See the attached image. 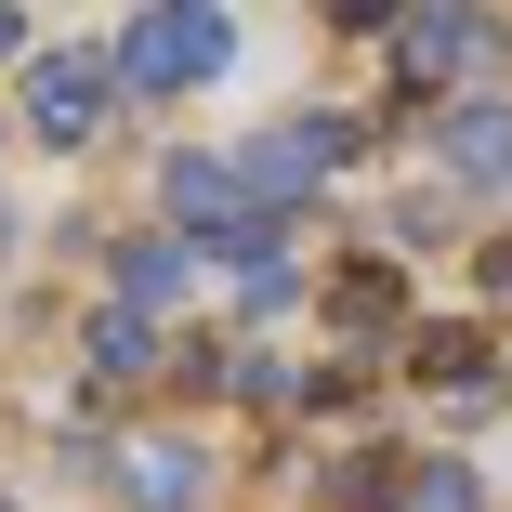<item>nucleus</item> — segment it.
Instances as JSON below:
<instances>
[{
  "mask_svg": "<svg viewBox=\"0 0 512 512\" xmlns=\"http://www.w3.org/2000/svg\"><path fill=\"white\" fill-rule=\"evenodd\" d=\"M106 92H119V66H92V53H40V79H27V132H40V145H92Z\"/></svg>",
  "mask_w": 512,
  "mask_h": 512,
  "instance_id": "nucleus-4",
  "label": "nucleus"
},
{
  "mask_svg": "<svg viewBox=\"0 0 512 512\" xmlns=\"http://www.w3.org/2000/svg\"><path fill=\"white\" fill-rule=\"evenodd\" d=\"M434 158H447V184H499L512 171V106H460L434 132Z\"/></svg>",
  "mask_w": 512,
  "mask_h": 512,
  "instance_id": "nucleus-6",
  "label": "nucleus"
},
{
  "mask_svg": "<svg viewBox=\"0 0 512 512\" xmlns=\"http://www.w3.org/2000/svg\"><path fill=\"white\" fill-rule=\"evenodd\" d=\"M119 486H132L145 512H184V499H197V447H132V460H119Z\"/></svg>",
  "mask_w": 512,
  "mask_h": 512,
  "instance_id": "nucleus-7",
  "label": "nucleus"
},
{
  "mask_svg": "<svg viewBox=\"0 0 512 512\" xmlns=\"http://www.w3.org/2000/svg\"><path fill=\"white\" fill-rule=\"evenodd\" d=\"M486 289H499V302H512V237H499V250H486Z\"/></svg>",
  "mask_w": 512,
  "mask_h": 512,
  "instance_id": "nucleus-13",
  "label": "nucleus"
},
{
  "mask_svg": "<svg viewBox=\"0 0 512 512\" xmlns=\"http://www.w3.org/2000/svg\"><path fill=\"white\" fill-rule=\"evenodd\" d=\"M394 302H407V289H394L381 263H355V276H342V329H394Z\"/></svg>",
  "mask_w": 512,
  "mask_h": 512,
  "instance_id": "nucleus-10",
  "label": "nucleus"
},
{
  "mask_svg": "<svg viewBox=\"0 0 512 512\" xmlns=\"http://www.w3.org/2000/svg\"><path fill=\"white\" fill-rule=\"evenodd\" d=\"M342 158H355V119H276V132L237 145V184L263 197V211H289V197H302V184H329Z\"/></svg>",
  "mask_w": 512,
  "mask_h": 512,
  "instance_id": "nucleus-2",
  "label": "nucleus"
},
{
  "mask_svg": "<svg viewBox=\"0 0 512 512\" xmlns=\"http://www.w3.org/2000/svg\"><path fill=\"white\" fill-rule=\"evenodd\" d=\"M394 512H486V486L460 473V460H434V473H407V499Z\"/></svg>",
  "mask_w": 512,
  "mask_h": 512,
  "instance_id": "nucleus-9",
  "label": "nucleus"
},
{
  "mask_svg": "<svg viewBox=\"0 0 512 512\" xmlns=\"http://www.w3.org/2000/svg\"><path fill=\"white\" fill-rule=\"evenodd\" d=\"M171 224L224 237V250H276V224H289V211H263V197L237 184V158H171Z\"/></svg>",
  "mask_w": 512,
  "mask_h": 512,
  "instance_id": "nucleus-3",
  "label": "nucleus"
},
{
  "mask_svg": "<svg viewBox=\"0 0 512 512\" xmlns=\"http://www.w3.org/2000/svg\"><path fill=\"white\" fill-rule=\"evenodd\" d=\"M499 27L486 14H394V53H407V79H447V66H473Z\"/></svg>",
  "mask_w": 512,
  "mask_h": 512,
  "instance_id": "nucleus-5",
  "label": "nucleus"
},
{
  "mask_svg": "<svg viewBox=\"0 0 512 512\" xmlns=\"http://www.w3.org/2000/svg\"><path fill=\"white\" fill-rule=\"evenodd\" d=\"M171 289H184V250H171V237H145V250H119V302H132V316H158Z\"/></svg>",
  "mask_w": 512,
  "mask_h": 512,
  "instance_id": "nucleus-8",
  "label": "nucleus"
},
{
  "mask_svg": "<svg viewBox=\"0 0 512 512\" xmlns=\"http://www.w3.org/2000/svg\"><path fill=\"white\" fill-rule=\"evenodd\" d=\"M14 40H27V27H14V14H0V53H14Z\"/></svg>",
  "mask_w": 512,
  "mask_h": 512,
  "instance_id": "nucleus-14",
  "label": "nucleus"
},
{
  "mask_svg": "<svg viewBox=\"0 0 512 512\" xmlns=\"http://www.w3.org/2000/svg\"><path fill=\"white\" fill-rule=\"evenodd\" d=\"M237 66V27L224 14H132L119 27V79L132 92H197V79H224Z\"/></svg>",
  "mask_w": 512,
  "mask_h": 512,
  "instance_id": "nucleus-1",
  "label": "nucleus"
},
{
  "mask_svg": "<svg viewBox=\"0 0 512 512\" xmlns=\"http://www.w3.org/2000/svg\"><path fill=\"white\" fill-rule=\"evenodd\" d=\"M92 355H106V368H145V355H158V316H132V302L92 316Z\"/></svg>",
  "mask_w": 512,
  "mask_h": 512,
  "instance_id": "nucleus-11",
  "label": "nucleus"
},
{
  "mask_svg": "<svg viewBox=\"0 0 512 512\" xmlns=\"http://www.w3.org/2000/svg\"><path fill=\"white\" fill-rule=\"evenodd\" d=\"M289 302H302V289H289V263H250V289H237V316H289Z\"/></svg>",
  "mask_w": 512,
  "mask_h": 512,
  "instance_id": "nucleus-12",
  "label": "nucleus"
}]
</instances>
